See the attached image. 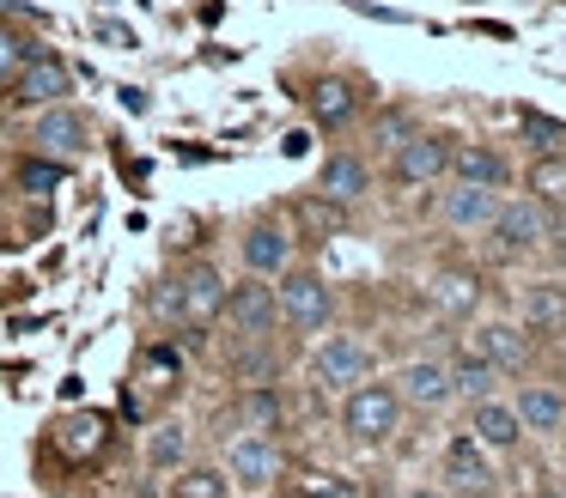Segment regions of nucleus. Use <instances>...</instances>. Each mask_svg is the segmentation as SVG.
<instances>
[{"instance_id":"f257e3e1","label":"nucleus","mask_w":566,"mask_h":498,"mask_svg":"<svg viewBox=\"0 0 566 498\" xmlns=\"http://www.w3.org/2000/svg\"><path fill=\"white\" fill-rule=\"evenodd\" d=\"M220 304H226V279L213 262H189L177 279H165V292H153V310L165 322H184V328L220 322Z\"/></svg>"},{"instance_id":"f03ea898","label":"nucleus","mask_w":566,"mask_h":498,"mask_svg":"<svg viewBox=\"0 0 566 498\" xmlns=\"http://www.w3.org/2000/svg\"><path fill=\"white\" fill-rule=\"evenodd\" d=\"M396 420H402V401H396L390 383H354V389H347L342 425H347L354 444H390Z\"/></svg>"},{"instance_id":"7ed1b4c3","label":"nucleus","mask_w":566,"mask_h":498,"mask_svg":"<svg viewBox=\"0 0 566 498\" xmlns=\"http://www.w3.org/2000/svg\"><path fill=\"white\" fill-rule=\"evenodd\" d=\"M274 304H281V322L298 328V335H323L335 316V292L323 286V274H281V292H274Z\"/></svg>"},{"instance_id":"20e7f679","label":"nucleus","mask_w":566,"mask_h":498,"mask_svg":"<svg viewBox=\"0 0 566 498\" xmlns=\"http://www.w3.org/2000/svg\"><path fill=\"white\" fill-rule=\"evenodd\" d=\"M184 389V359H177V347H165V340H153V347L135 352V371H128V389H123V407L147 413V395H177Z\"/></svg>"},{"instance_id":"39448f33","label":"nucleus","mask_w":566,"mask_h":498,"mask_svg":"<svg viewBox=\"0 0 566 498\" xmlns=\"http://www.w3.org/2000/svg\"><path fill=\"white\" fill-rule=\"evenodd\" d=\"M13 104H25V109H43V104H67V92H74V67H67L55 49H31L25 55V67L13 73Z\"/></svg>"},{"instance_id":"423d86ee","label":"nucleus","mask_w":566,"mask_h":498,"mask_svg":"<svg viewBox=\"0 0 566 498\" xmlns=\"http://www.w3.org/2000/svg\"><path fill=\"white\" fill-rule=\"evenodd\" d=\"M86 140H92L86 116L67 109V104H43V116L31 121V146H38L43 158H62V165H74V158L86 152Z\"/></svg>"},{"instance_id":"0eeeda50","label":"nucleus","mask_w":566,"mask_h":498,"mask_svg":"<svg viewBox=\"0 0 566 498\" xmlns=\"http://www.w3.org/2000/svg\"><path fill=\"white\" fill-rule=\"evenodd\" d=\"M220 316H226V322H232L244 340H262V335L274 328V316H281V304H274V286H262V274H250L244 286L226 292Z\"/></svg>"},{"instance_id":"6e6552de","label":"nucleus","mask_w":566,"mask_h":498,"mask_svg":"<svg viewBox=\"0 0 566 498\" xmlns=\"http://www.w3.org/2000/svg\"><path fill=\"white\" fill-rule=\"evenodd\" d=\"M311 377H317L323 389H354L371 377V352L359 347L354 335H329L317 347V359H311Z\"/></svg>"},{"instance_id":"1a4fd4ad","label":"nucleus","mask_w":566,"mask_h":498,"mask_svg":"<svg viewBox=\"0 0 566 498\" xmlns=\"http://www.w3.org/2000/svg\"><path fill=\"white\" fill-rule=\"evenodd\" d=\"M238 255H244L250 274L274 279V274H286V262H293V237H286L281 219H250L244 237H238Z\"/></svg>"},{"instance_id":"9d476101","label":"nucleus","mask_w":566,"mask_h":498,"mask_svg":"<svg viewBox=\"0 0 566 498\" xmlns=\"http://www.w3.org/2000/svg\"><path fill=\"white\" fill-rule=\"evenodd\" d=\"M451 152L457 146L444 134H408L396 140V182H439L451 177Z\"/></svg>"},{"instance_id":"9b49d317","label":"nucleus","mask_w":566,"mask_h":498,"mask_svg":"<svg viewBox=\"0 0 566 498\" xmlns=\"http://www.w3.org/2000/svg\"><path fill=\"white\" fill-rule=\"evenodd\" d=\"M226 474H232L238 486H250V492L274 486V480H281V449H274V437H269V432L238 437V444L226 449Z\"/></svg>"},{"instance_id":"f8f14e48","label":"nucleus","mask_w":566,"mask_h":498,"mask_svg":"<svg viewBox=\"0 0 566 498\" xmlns=\"http://www.w3.org/2000/svg\"><path fill=\"white\" fill-rule=\"evenodd\" d=\"M493 237H500L505 250H536V243L554 237V219L542 201H500L493 206Z\"/></svg>"},{"instance_id":"ddd939ff","label":"nucleus","mask_w":566,"mask_h":498,"mask_svg":"<svg viewBox=\"0 0 566 498\" xmlns=\"http://www.w3.org/2000/svg\"><path fill=\"white\" fill-rule=\"evenodd\" d=\"M50 432H55V449H62L67 462H98L104 449H111V420H104V413H92V407L62 413Z\"/></svg>"},{"instance_id":"4468645a","label":"nucleus","mask_w":566,"mask_h":498,"mask_svg":"<svg viewBox=\"0 0 566 498\" xmlns=\"http://www.w3.org/2000/svg\"><path fill=\"white\" fill-rule=\"evenodd\" d=\"M444 480L463 498H493V468H488L475 437H451V444H444Z\"/></svg>"},{"instance_id":"2eb2a0df","label":"nucleus","mask_w":566,"mask_h":498,"mask_svg":"<svg viewBox=\"0 0 566 498\" xmlns=\"http://www.w3.org/2000/svg\"><path fill=\"white\" fill-rule=\"evenodd\" d=\"M390 389H396V401H408V407H444V401H451V371L432 364V359H415V364L396 371Z\"/></svg>"},{"instance_id":"dca6fc26","label":"nucleus","mask_w":566,"mask_h":498,"mask_svg":"<svg viewBox=\"0 0 566 498\" xmlns=\"http://www.w3.org/2000/svg\"><path fill=\"white\" fill-rule=\"evenodd\" d=\"M493 206H500V194H493V189H475V182H457V189H444L439 219H444L451 231H481V225H493Z\"/></svg>"},{"instance_id":"f3484780","label":"nucleus","mask_w":566,"mask_h":498,"mask_svg":"<svg viewBox=\"0 0 566 498\" xmlns=\"http://www.w3.org/2000/svg\"><path fill=\"white\" fill-rule=\"evenodd\" d=\"M371 189V170H366V158H354V152H329L323 158V170H317V194H329V201H359V194Z\"/></svg>"},{"instance_id":"a211bd4d","label":"nucleus","mask_w":566,"mask_h":498,"mask_svg":"<svg viewBox=\"0 0 566 498\" xmlns=\"http://www.w3.org/2000/svg\"><path fill=\"white\" fill-rule=\"evenodd\" d=\"M524 322L548 340L566 335V286L560 279H536V286L524 292Z\"/></svg>"},{"instance_id":"6ab92c4d","label":"nucleus","mask_w":566,"mask_h":498,"mask_svg":"<svg viewBox=\"0 0 566 498\" xmlns=\"http://www.w3.org/2000/svg\"><path fill=\"white\" fill-rule=\"evenodd\" d=\"M517 425L524 432H560V420H566V401H560V389H548V383H530V389H517Z\"/></svg>"},{"instance_id":"aec40b11","label":"nucleus","mask_w":566,"mask_h":498,"mask_svg":"<svg viewBox=\"0 0 566 498\" xmlns=\"http://www.w3.org/2000/svg\"><path fill=\"white\" fill-rule=\"evenodd\" d=\"M469 437H475V444H488V449H512L517 437H524V425H517L512 407H500V401L481 395L475 401V420H469Z\"/></svg>"},{"instance_id":"412c9836","label":"nucleus","mask_w":566,"mask_h":498,"mask_svg":"<svg viewBox=\"0 0 566 498\" xmlns=\"http://www.w3.org/2000/svg\"><path fill=\"white\" fill-rule=\"evenodd\" d=\"M481 359H488L493 371H524V364H530V340L517 335L512 322H488V328H481Z\"/></svg>"},{"instance_id":"4be33fe9","label":"nucleus","mask_w":566,"mask_h":498,"mask_svg":"<svg viewBox=\"0 0 566 498\" xmlns=\"http://www.w3.org/2000/svg\"><path fill=\"white\" fill-rule=\"evenodd\" d=\"M451 177L457 182H475V189H500V182H505V158L493 152V146H463V152H451Z\"/></svg>"},{"instance_id":"5701e85b","label":"nucleus","mask_w":566,"mask_h":498,"mask_svg":"<svg viewBox=\"0 0 566 498\" xmlns=\"http://www.w3.org/2000/svg\"><path fill=\"white\" fill-rule=\"evenodd\" d=\"M354 85L347 80H317L311 85V121H317V128H342L347 116H354Z\"/></svg>"},{"instance_id":"b1692460","label":"nucleus","mask_w":566,"mask_h":498,"mask_svg":"<svg viewBox=\"0 0 566 498\" xmlns=\"http://www.w3.org/2000/svg\"><path fill=\"white\" fill-rule=\"evenodd\" d=\"M184 456H189V432L177 420H165V425H153V437H147V462L159 474H171V468H184Z\"/></svg>"},{"instance_id":"393cba45","label":"nucleus","mask_w":566,"mask_h":498,"mask_svg":"<svg viewBox=\"0 0 566 498\" xmlns=\"http://www.w3.org/2000/svg\"><path fill=\"white\" fill-rule=\"evenodd\" d=\"M444 371H451V395H469V401H481L493 389V377H500L488 359H481V352H463V359L444 364Z\"/></svg>"},{"instance_id":"a878e982","label":"nucleus","mask_w":566,"mask_h":498,"mask_svg":"<svg viewBox=\"0 0 566 498\" xmlns=\"http://www.w3.org/2000/svg\"><path fill=\"white\" fill-rule=\"evenodd\" d=\"M517 128L530 134V146H536V158H542V152H566V121L542 116V109H517Z\"/></svg>"},{"instance_id":"bb28decb","label":"nucleus","mask_w":566,"mask_h":498,"mask_svg":"<svg viewBox=\"0 0 566 498\" xmlns=\"http://www.w3.org/2000/svg\"><path fill=\"white\" fill-rule=\"evenodd\" d=\"M530 189H536V201H566V152H542L530 165Z\"/></svg>"},{"instance_id":"cd10ccee","label":"nucleus","mask_w":566,"mask_h":498,"mask_svg":"<svg viewBox=\"0 0 566 498\" xmlns=\"http://www.w3.org/2000/svg\"><path fill=\"white\" fill-rule=\"evenodd\" d=\"M171 498H226V474L220 468H184Z\"/></svg>"},{"instance_id":"c85d7f7f","label":"nucleus","mask_w":566,"mask_h":498,"mask_svg":"<svg viewBox=\"0 0 566 498\" xmlns=\"http://www.w3.org/2000/svg\"><path fill=\"white\" fill-rule=\"evenodd\" d=\"M244 420L256 425V432H274V425H281V395H274L269 383H256L244 395Z\"/></svg>"},{"instance_id":"c756f323","label":"nucleus","mask_w":566,"mask_h":498,"mask_svg":"<svg viewBox=\"0 0 566 498\" xmlns=\"http://www.w3.org/2000/svg\"><path fill=\"white\" fill-rule=\"evenodd\" d=\"M62 177H67V165H62V158H25V165H19V182H25L31 194H50Z\"/></svg>"},{"instance_id":"7c9ffc66","label":"nucleus","mask_w":566,"mask_h":498,"mask_svg":"<svg viewBox=\"0 0 566 498\" xmlns=\"http://www.w3.org/2000/svg\"><path fill=\"white\" fill-rule=\"evenodd\" d=\"M31 49H38L31 36H19V31H0V85H7L19 67H25V55H31Z\"/></svg>"},{"instance_id":"2f4dec72","label":"nucleus","mask_w":566,"mask_h":498,"mask_svg":"<svg viewBox=\"0 0 566 498\" xmlns=\"http://www.w3.org/2000/svg\"><path fill=\"white\" fill-rule=\"evenodd\" d=\"M298 498H354V480H342V474H311V486H298Z\"/></svg>"},{"instance_id":"473e14b6","label":"nucleus","mask_w":566,"mask_h":498,"mask_svg":"<svg viewBox=\"0 0 566 498\" xmlns=\"http://www.w3.org/2000/svg\"><path fill=\"white\" fill-rule=\"evenodd\" d=\"M408 498H444V492H408Z\"/></svg>"},{"instance_id":"72a5a7b5","label":"nucleus","mask_w":566,"mask_h":498,"mask_svg":"<svg viewBox=\"0 0 566 498\" xmlns=\"http://www.w3.org/2000/svg\"><path fill=\"white\" fill-rule=\"evenodd\" d=\"M560 437H566V420H560Z\"/></svg>"}]
</instances>
